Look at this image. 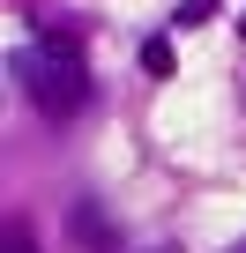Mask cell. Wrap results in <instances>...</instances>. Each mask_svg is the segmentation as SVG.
Here are the masks:
<instances>
[{"label": "cell", "instance_id": "obj_2", "mask_svg": "<svg viewBox=\"0 0 246 253\" xmlns=\"http://www.w3.org/2000/svg\"><path fill=\"white\" fill-rule=\"evenodd\" d=\"M75 238H82V246H97V253H112V223H104V216H97L90 201L75 209Z\"/></svg>", "mask_w": 246, "mask_h": 253}, {"label": "cell", "instance_id": "obj_3", "mask_svg": "<svg viewBox=\"0 0 246 253\" xmlns=\"http://www.w3.org/2000/svg\"><path fill=\"white\" fill-rule=\"evenodd\" d=\"M142 67H149V75H172V45L149 38V45H142Z\"/></svg>", "mask_w": 246, "mask_h": 253}, {"label": "cell", "instance_id": "obj_5", "mask_svg": "<svg viewBox=\"0 0 246 253\" xmlns=\"http://www.w3.org/2000/svg\"><path fill=\"white\" fill-rule=\"evenodd\" d=\"M8 253H38V246H30V231H23V223H15V231H8Z\"/></svg>", "mask_w": 246, "mask_h": 253}, {"label": "cell", "instance_id": "obj_4", "mask_svg": "<svg viewBox=\"0 0 246 253\" xmlns=\"http://www.w3.org/2000/svg\"><path fill=\"white\" fill-rule=\"evenodd\" d=\"M201 15H216V0H187L179 8V23H201Z\"/></svg>", "mask_w": 246, "mask_h": 253}, {"label": "cell", "instance_id": "obj_1", "mask_svg": "<svg viewBox=\"0 0 246 253\" xmlns=\"http://www.w3.org/2000/svg\"><path fill=\"white\" fill-rule=\"evenodd\" d=\"M15 75H23V89H30V104L45 112V119H75L82 112V60H75V45L60 38V30H45L38 45H23L15 52Z\"/></svg>", "mask_w": 246, "mask_h": 253}]
</instances>
